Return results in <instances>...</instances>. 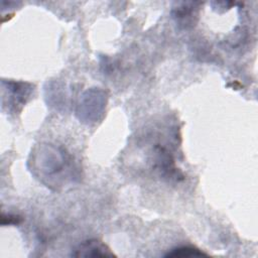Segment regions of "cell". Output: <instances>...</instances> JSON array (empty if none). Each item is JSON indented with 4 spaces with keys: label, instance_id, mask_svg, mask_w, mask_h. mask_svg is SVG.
Returning a JSON list of instances; mask_svg holds the SVG:
<instances>
[{
    "label": "cell",
    "instance_id": "1",
    "mask_svg": "<svg viewBox=\"0 0 258 258\" xmlns=\"http://www.w3.org/2000/svg\"><path fill=\"white\" fill-rule=\"evenodd\" d=\"M36 170L45 178L55 176L66 170L68 164V155L53 146H46L40 150L35 158Z\"/></svg>",
    "mask_w": 258,
    "mask_h": 258
},
{
    "label": "cell",
    "instance_id": "2",
    "mask_svg": "<svg viewBox=\"0 0 258 258\" xmlns=\"http://www.w3.org/2000/svg\"><path fill=\"white\" fill-rule=\"evenodd\" d=\"M74 257H113L111 250L101 241L91 239L79 244L72 252Z\"/></svg>",
    "mask_w": 258,
    "mask_h": 258
},
{
    "label": "cell",
    "instance_id": "3",
    "mask_svg": "<svg viewBox=\"0 0 258 258\" xmlns=\"http://www.w3.org/2000/svg\"><path fill=\"white\" fill-rule=\"evenodd\" d=\"M201 256H207V254L190 246H181V247L173 248L171 249L170 252L164 255V257H201Z\"/></svg>",
    "mask_w": 258,
    "mask_h": 258
}]
</instances>
